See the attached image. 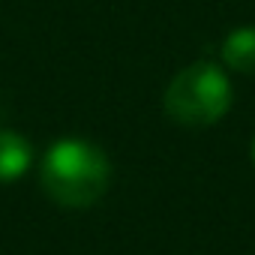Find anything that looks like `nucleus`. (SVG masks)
Listing matches in <instances>:
<instances>
[{
  "label": "nucleus",
  "instance_id": "f03ea898",
  "mask_svg": "<svg viewBox=\"0 0 255 255\" xmlns=\"http://www.w3.org/2000/svg\"><path fill=\"white\" fill-rule=\"evenodd\" d=\"M231 108V81L210 63L195 60L183 66L165 87V111L180 126H210Z\"/></svg>",
  "mask_w": 255,
  "mask_h": 255
},
{
  "label": "nucleus",
  "instance_id": "20e7f679",
  "mask_svg": "<svg viewBox=\"0 0 255 255\" xmlns=\"http://www.w3.org/2000/svg\"><path fill=\"white\" fill-rule=\"evenodd\" d=\"M222 60L234 72H255V27H237L222 42Z\"/></svg>",
  "mask_w": 255,
  "mask_h": 255
},
{
  "label": "nucleus",
  "instance_id": "7ed1b4c3",
  "mask_svg": "<svg viewBox=\"0 0 255 255\" xmlns=\"http://www.w3.org/2000/svg\"><path fill=\"white\" fill-rule=\"evenodd\" d=\"M30 144L18 132L3 129L0 132V183H12L30 168Z\"/></svg>",
  "mask_w": 255,
  "mask_h": 255
},
{
  "label": "nucleus",
  "instance_id": "f257e3e1",
  "mask_svg": "<svg viewBox=\"0 0 255 255\" xmlns=\"http://www.w3.org/2000/svg\"><path fill=\"white\" fill-rule=\"evenodd\" d=\"M111 183L108 156L84 138H60L42 159V189L60 207H90Z\"/></svg>",
  "mask_w": 255,
  "mask_h": 255
},
{
  "label": "nucleus",
  "instance_id": "39448f33",
  "mask_svg": "<svg viewBox=\"0 0 255 255\" xmlns=\"http://www.w3.org/2000/svg\"><path fill=\"white\" fill-rule=\"evenodd\" d=\"M252 162H255V138H252Z\"/></svg>",
  "mask_w": 255,
  "mask_h": 255
}]
</instances>
